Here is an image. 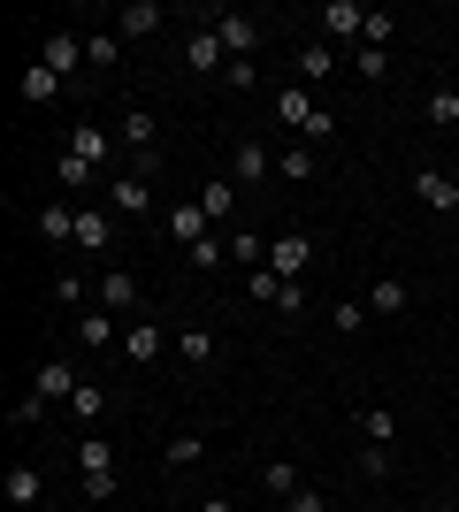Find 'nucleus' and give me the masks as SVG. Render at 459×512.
Segmentation results:
<instances>
[{"label":"nucleus","instance_id":"obj_29","mask_svg":"<svg viewBox=\"0 0 459 512\" xmlns=\"http://www.w3.org/2000/svg\"><path fill=\"white\" fill-rule=\"evenodd\" d=\"M69 153H77V161H92V169H100V153H108V130L77 123V138H69Z\"/></svg>","mask_w":459,"mask_h":512},{"label":"nucleus","instance_id":"obj_20","mask_svg":"<svg viewBox=\"0 0 459 512\" xmlns=\"http://www.w3.org/2000/svg\"><path fill=\"white\" fill-rule=\"evenodd\" d=\"M329 69H337V46H329V39H306L299 46V77H329Z\"/></svg>","mask_w":459,"mask_h":512},{"label":"nucleus","instance_id":"obj_28","mask_svg":"<svg viewBox=\"0 0 459 512\" xmlns=\"http://www.w3.org/2000/svg\"><path fill=\"white\" fill-rule=\"evenodd\" d=\"M360 428H368V444H398V413L391 406H368V413H360Z\"/></svg>","mask_w":459,"mask_h":512},{"label":"nucleus","instance_id":"obj_11","mask_svg":"<svg viewBox=\"0 0 459 512\" xmlns=\"http://www.w3.org/2000/svg\"><path fill=\"white\" fill-rule=\"evenodd\" d=\"M414 192L429 199V207H444V214H459V176H444V169H421L414 176Z\"/></svg>","mask_w":459,"mask_h":512},{"label":"nucleus","instance_id":"obj_7","mask_svg":"<svg viewBox=\"0 0 459 512\" xmlns=\"http://www.w3.org/2000/svg\"><path fill=\"white\" fill-rule=\"evenodd\" d=\"M100 306H108V314H138V276L131 268H108V276H100Z\"/></svg>","mask_w":459,"mask_h":512},{"label":"nucleus","instance_id":"obj_30","mask_svg":"<svg viewBox=\"0 0 459 512\" xmlns=\"http://www.w3.org/2000/svg\"><path fill=\"white\" fill-rule=\"evenodd\" d=\"M199 207H207V222H215V214H230V207H238V184H230V176H215V184L199 192Z\"/></svg>","mask_w":459,"mask_h":512},{"label":"nucleus","instance_id":"obj_5","mask_svg":"<svg viewBox=\"0 0 459 512\" xmlns=\"http://www.w3.org/2000/svg\"><path fill=\"white\" fill-rule=\"evenodd\" d=\"M352 31H368V8L360 0H322V39H352Z\"/></svg>","mask_w":459,"mask_h":512},{"label":"nucleus","instance_id":"obj_2","mask_svg":"<svg viewBox=\"0 0 459 512\" xmlns=\"http://www.w3.org/2000/svg\"><path fill=\"white\" fill-rule=\"evenodd\" d=\"M184 62H192L199 77H222V69H230V46L215 39V23H199V31H192V46H184Z\"/></svg>","mask_w":459,"mask_h":512},{"label":"nucleus","instance_id":"obj_19","mask_svg":"<svg viewBox=\"0 0 459 512\" xmlns=\"http://www.w3.org/2000/svg\"><path fill=\"white\" fill-rule=\"evenodd\" d=\"M54 92H62V77H54L46 62H31V69H23V100H31V107H46Z\"/></svg>","mask_w":459,"mask_h":512},{"label":"nucleus","instance_id":"obj_37","mask_svg":"<svg viewBox=\"0 0 459 512\" xmlns=\"http://www.w3.org/2000/svg\"><path fill=\"white\" fill-rule=\"evenodd\" d=\"M329 138H337V115H329V107H314V123H306V146H329Z\"/></svg>","mask_w":459,"mask_h":512},{"label":"nucleus","instance_id":"obj_21","mask_svg":"<svg viewBox=\"0 0 459 512\" xmlns=\"http://www.w3.org/2000/svg\"><path fill=\"white\" fill-rule=\"evenodd\" d=\"M276 115H284L291 130H306V123H314V100H306L299 85H284V92H276Z\"/></svg>","mask_w":459,"mask_h":512},{"label":"nucleus","instance_id":"obj_36","mask_svg":"<svg viewBox=\"0 0 459 512\" xmlns=\"http://www.w3.org/2000/svg\"><path fill=\"white\" fill-rule=\"evenodd\" d=\"M39 413H46V398H16V406H8V428H39Z\"/></svg>","mask_w":459,"mask_h":512},{"label":"nucleus","instance_id":"obj_12","mask_svg":"<svg viewBox=\"0 0 459 512\" xmlns=\"http://www.w3.org/2000/svg\"><path fill=\"white\" fill-rule=\"evenodd\" d=\"M77 245H85V253H108V245H115V222L100 207H77Z\"/></svg>","mask_w":459,"mask_h":512},{"label":"nucleus","instance_id":"obj_31","mask_svg":"<svg viewBox=\"0 0 459 512\" xmlns=\"http://www.w3.org/2000/svg\"><path fill=\"white\" fill-rule=\"evenodd\" d=\"M115 54H123V39H115V31H100V39H85V62H92V69H115Z\"/></svg>","mask_w":459,"mask_h":512},{"label":"nucleus","instance_id":"obj_16","mask_svg":"<svg viewBox=\"0 0 459 512\" xmlns=\"http://www.w3.org/2000/svg\"><path fill=\"white\" fill-rule=\"evenodd\" d=\"M161 344H169V337H161V329H146V321H131V329H123V352H131L138 367L161 360Z\"/></svg>","mask_w":459,"mask_h":512},{"label":"nucleus","instance_id":"obj_42","mask_svg":"<svg viewBox=\"0 0 459 512\" xmlns=\"http://www.w3.org/2000/svg\"><path fill=\"white\" fill-rule=\"evenodd\" d=\"M199 512H238V505H230V497H207V505H199Z\"/></svg>","mask_w":459,"mask_h":512},{"label":"nucleus","instance_id":"obj_13","mask_svg":"<svg viewBox=\"0 0 459 512\" xmlns=\"http://www.w3.org/2000/svg\"><path fill=\"white\" fill-rule=\"evenodd\" d=\"M406 306H414V291H406V283H398V276H383V283H375V291H368V314H383V321H398V314H406Z\"/></svg>","mask_w":459,"mask_h":512},{"label":"nucleus","instance_id":"obj_32","mask_svg":"<svg viewBox=\"0 0 459 512\" xmlns=\"http://www.w3.org/2000/svg\"><path fill=\"white\" fill-rule=\"evenodd\" d=\"M429 123H437V130H452V123H459V92H452V85L429 92Z\"/></svg>","mask_w":459,"mask_h":512},{"label":"nucleus","instance_id":"obj_35","mask_svg":"<svg viewBox=\"0 0 459 512\" xmlns=\"http://www.w3.org/2000/svg\"><path fill=\"white\" fill-rule=\"evenodd\" d=\"M199 451H207V444H199V436H169V451H161V459H169V467H192Z\"/></svg>","mask_w":459,"mask_h":512},{"label":"nucleus","instance_id":"obj_38","mask_svg":"<svg viewBox=\"0 0 459 512\" xmlns=\"http://www.w3.org/2000/svg\"><path fill=\"white\" fill-rule=\"evenodd\" d=\"M360 474H368V482H383V474H391V444H375V451H360Z\"/></svg>","mask_w":459,"mask_h":512},{"label":"nucleus","instance_id":"obj_10","mask_svg":"<svg viewBox=\"0 0 459 512\" xmlns=\"http://www.w3.org/2000/svg\"><path fill=\"white\" fill-rule=\"evenodd\" d=\"M108 207H123V214H153V184H146V176H115V184H108Z\"/></svg>","mask_w":459,"mask_h":512},{"label":"nucleus","instance_id":"obj_24","mask_svg":"<svg viewBox=\"0 0 459 512\" xmlns=\"http://www.w3.org/2000/svg\"><path fill=\"white\" fill-rule=\"evenodd\" d=\"M245 291H253L261 306H284V291H291V283L276 276V268H253V276H245Z\"/></svg>","mask_w":459,"mask_h":512},{"label":"nucleus","instance_id":"obj_6","mask_svg":"<svg viewBox=\"0 0 459 512\" xmlns=\"http://www.w3.org/2000/svg\"><path fill=\"white\" fill-rule=\"evenodd\" d=\"M46 69H54V77H77V69H85V39H77V31H54V39H46V54H39Z\"/></svg>","mask_w":459,"mask_h":512},{"label":"nucleus","instance_id":"obj_15","mask_svg":"<svg viewBox=\"0 0 459 512\" xmlns=\"http://www.w3.org/2000/svg\"><path fill=\"white\" fill-rule=\"evenodd\" d=\"M39 237L46 245H77V207H39Z\"/></svg>","mask_w":459,"mask_h":512},{"label":"nucleus","instance_id":"obj_34","mask_svg":"<svg viewBox=\"0 0 459 512\" xmlns=\"http://www.w3.org/2000/svg\"><path fill=\"white\" fill-rule=\"evenodd\" d=\"M54 169H62V184H69V192H85V184H92V161H77V153H62Z\"/></svg>","mask_w":459,"mask_h":512},{"label":"nucleus","instance_id":"obj_40","mask_svg":"<svg viewBox=\"0 0 459 512\" xmlns=\"http://www.w3.org/2000/svg\"><path fill=\"white\" fill-rule=\"evenodd\" d=\"M69 406H77V421H100V406H108V398H100V390L85 383V390H77V398H69Z\"/></svg>","mask_w":459,"mask_h":512},{"label":"nucleus","instance_id":"obj_27","mask_svg":"<svg viewBox=\"0 0 459 512\" xmlns=\"http://www.w3.org/2000/svg\"><path fill=\"white\" fill-rule=\"evenodd\" d=\"M276 169H284L291 184H306V176L322 169V161H314V146H284V153H276Z\"/></svg>","mask_w":459,"mask_h":512},{"label":"nucleus","instance_id":"obj_18","mask_svg":"<svg viewBox=\"0 0 459 512\" xmlns=\"http://www.w3.org/2000/svg\"><path fill=\"white\" fill-rule=\"evenodd\" d=\"M169 237L176 245H199L207 237V207H169Z\"/></svg>","mask_w":459,"mask_h":512},{"label":"nucleus","instance_id":"obj_8","mask_svg":"<svg viewBox=\"0 0 459 512\" xmlns=\"http://www.w3.org/2000/svg\"><path fill=\"white\" fill-rule=\"evenodd\" d=\"M8 505H16V512H46V482H39V467H8Z\"/></svg>","mask_w":459,"mask_h":512},{"label":"nucleus","instance_id":"obj_26","mask_svg":"<svg viewBox=\"0 0 459 512\" xmlns=\"http://www.w3.org/2000/svg\"><path fill=\"white\" fill-rule=\"evenodd\" d=\"M268 176V153L261 146H238V161H230V184H261Z\"/></svg>","mask_w":459,"mask_h":512},{"label":"nucleus","instance_id":"obj_22","mask_svg":"<svg viewBox=\"0 0 459 512\" xmlns=\"http://www.w3.org/2000/svg\"><path fill=\"white\" fill-rule=\"evenodd\" d=\"M153 130H161V123H153L146 107H131V115H123V146H131V153H153Z\"/></svg>","mask_w":459,"mask_h":512},{"label":"nucleus","instance_id":"obj_4","mask_svg":"<svg viewBox=\"0 0 459 512\" xmlns=\"http://www.w3.org/2000/svg\"><path fill=\"white\" fill-rule=\"evenodd\" d=\"M306 260H314V237H299V230L268 245V268H276V276H284V283H299V268H306Z\"/></svg>","mask_w":459,"mask_h":512},{"label":"nucleus","instance_id":"obj_41","mask_svg":"<svg viewBox=\"0 0 459 512\" xmlns=\"http://www.w3.org/2000/svg\"><path fill=\"white\" fill-rule=\"evenodd\" d=\"M284 512H329V505H322V490H299V497H284Z\"/></svg>","mask_w":459,"mask_h":512},{"label":"nucleus","instance_id":"obj_33","mask_svg":"<svg viewBox=\"0 0 459 512\" xmlns=\"http://www.w3.org/2000/svg\"><path fill=\"white\" fill-rule=\"evenodd\" d=\"M360 321H368V299H337L329 306V329H360Z\"/></svg>","mask_w":459,"mask_h":512},{"label":"nucleus","instance_id":"obj_25","mask_svg":"<svg viewBox=\"0 0 459 512\" xmlns=\"http://www.w3.org/2000/svg\"><path fill=\"white\" fill-rule=\"evenodd\" d=\"M77 337H85V344H115V337H123V321H115L108 306H100V314H85V321H77Z\"/></svg>","mask_w":459,"mask_h":512},{"label":"nucleus","instance_id":"obj_17","mask_svg":"<svg viewBox=\"0 0 459 512\" xmlns=\"http://www.w3.org/2000/svg\"><path fill=\"white\" fill-rule=\"evenodd\" d=\"M261 490H268V497H299L306 482H299V467H291V459H268V467H261Z\"/></svg>","mask_w":459,"mask_h":512},{"label":"nucleus","instance_id":"obj_1","mask_svg":"<svg viewBox=\"0 0 459 512\" xmlns=\"http://www.w3.org/2000/svg\"><path fill=\"white\" fill-rule=\"evenodd\" d=\"M77 390H85V383H77V367H69V360H46L39 375H31V398H46V406H69Z\"/></svg>","mask_w":459,"mask_h":512},{"label":"nucleus","instance_id":"obj_9","mask_svg":"<svg viewBox=\"0 0 459 512\" xmlns=\"http://www.w3.org/2000/svg\"><path fill=\"white\" fill-rule=\"evenodd\" d=\"M153 31H161V0H131L115 16V39H153Z\"/></svg>","mask_w":459,"mask_h":512},{"label":"nucleus","instance_id":"obj_23","mask_svg":"<svg viewBox=\"0 0 459 512\" xmlns=\"http://www.w3.org/2000/svg\"><path fill=\"white\" fill-rule=\"evenodd\" d=\"M176 352H184L192 367H207L215 360V329H176Z\"/></svg>","mask_w":459,"mask_h":512},{"label":"nucleus","instance_id":"obj_3","mask_svg":"<svg viewBox=\"0 0 459 512\" xmlns=\"http://www.w3.org/2000/svg\"><path fill=\"white\" fill-rule=\"evenodd\" d=\"M215 39L230 46V62H253V46H261V23H253V16H230V8H222V16H215Z\"/></svg>","mask_w":459,"mask_h":512},{"label":"nucleus","instance_id":"obj_14","mask_svg":"<svg viewBox=\"0 0 459 512\" xmlns=\"http://www.w3.org/2000/svg\"><path fill=\"white\" fill-rule=\"evenodd\" d=\"M77 474H85V482L115 474V444H108V436H85V444H77Z\"/></svg>","mask_w":459,"mask_h":512},{"label":"nucleus","instance_id":"obj_39","mask_svg":"<svg viewBox=\"0 0 459 512\" xmlns=\"http://www.w3.org/2000/svg\"><path fill=\"white\" fill-rule=\"evenodd\" d=\"M222 260H230V245H215V237H199V245H192V268H222Z\"/></svg>","mask_w":459,"mask_h":512}]
</instances>
